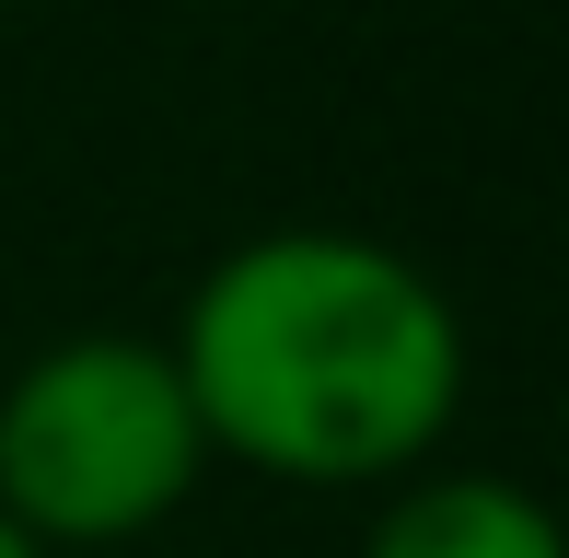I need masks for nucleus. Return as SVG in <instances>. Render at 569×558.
I'll use <instances>...</instances> for the list:
<instances>
[{
    "label": "nucleus",
    "instance_id": "1",
    "mask_svg": "<svg viewBox=\"0 0 569 558\" xmlns=\"http://www.w3.org/2000/svg\"><path fill=\"white\" fill-rule=\"evenodd\" d=\"M163 349L210 466L279 489H396L465 408V326L442 279L338 221L244 233L210 257Z\"/></svg>",
    "mask_w": 569,
    "mask_h": 558
},
{
    "label": "nucleus",
    "instance_id": "2",
    "mask_svg": "<svg viewBox=\"0 0 569 558\" xmlns=\"http://www.w3.org/2000/svg\"><path fill=\"white\" fill-rule=\"evenodd\" d=\"M198 477H210V442H198V408L163 338L82 326V338H47L0 385V512L47 558L151 536Z\"/></svg>",
    "mask_w": 569,
    "mask_h": 558
},
{
    "label": "nucleus",
    "instance_id": "3",
    "mask_svg": "<svg viewBox=\"0 0 569 558\" xmlns=\"http://www.w3.org/2000/svg\"><path fill=\"white\" fill-rule=\"evenodd\" d=\"M360 558H569V536L523 477L442 466V477H396V500L360 536Z\"/></svg>",
    "mask_w": 569,
    "mask_h": 558
},
{
    "label": "nucleus",
    "instance_id": "4",
    "mask_svg": "<svg viewBox=\"0 0 569 558\" xmlns=\"http://www.w3.org/2000/svg\"><path fill=\"white\" fill-rule=\"evenodd\" d=\"M0 558H47V547H36V536H23V524H12V512H0Z\"/></svg>",
    "mask_w": 569,
    "mask_h": 558
}]
</instances>
